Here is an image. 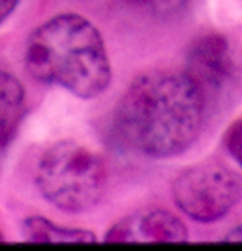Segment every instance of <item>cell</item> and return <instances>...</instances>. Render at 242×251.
I'll list each match as a JSON object with an SVG mask.
<instances>
[{"instance_id": "1", "label": "cell", "mask_w": 242, "mask_h": 251, "mask_svg": "<svg viewBox=\"0 0 242 251\" xmlns=\"http://www.w3.org/2000/svg\"><path fill=\"white\" fill-rule=\"evenodd\" d=\"M206 103L185 71L151 69L134 78L116 103L113 132L137 154L169 159L198 140Z\"/></svg>"}, {"instance_id": "2", "label": "cell", "mask_w": 242, "mask_h": 251, "mask_svg": "<svg viewBox=\"0 0 242 251\" xmlns=\"http://www.w3.org/2000/svg\"><path fill=\"white\" fill-rule=\"evenodd\" d=\"M24 60L32 78L82 100L101 96L112 82L104 38L79 13H59L37 26L26 40Z\"/></svg>"}, {"instance_id": "3", "label": "cell", "mask_w": 242, "mask_h": 251, "mask_svg": "<svg viewBox=\"0 0 242 251\" xmlns=\"http://www.w3.org/2000/svg\"><path fill=\"white\" fill-rule=\"evenodd\" d=\"M35 184L53 207L79 215L96 209L104 199L109 171L103 157L88 146L62 140L43 153Z\"/></svg>"}, {"instance_id": "4", "label": "cell", "mask_w": 242, "mask_h": 251, "mask_svg": "<svg viewBox=\"0 0 242 251\" xmlns=\"http://www.w3.org/2000/svg\"><path fill=\"white\" fill-rule=\"evenodd\" d=\"M176 206L195 222L223 219L242 200V179L225 163L207 159L185 168L172 184Z\"/></svg>"}, {"instance_id": "5", "label": "cell", "mask_w": 242, "mask_h": 251, "mask_svg": "<svg viewBox=\"0 0 242 251\" xmlns=\"http://www.w3.org/2000/svg\"><path fill=\"white\" fill-rule=\"evenodd\" d=\"M184 71L200 88L206 101L222 97L238 78L237 51L226 35L220 32L203 34L190 44Z\"/></svg>"}, {"instance_id": "6", "label": "cell", "mask_w": 242, "mask_h": 251, "mask_svg": "<svg viewBox=\"0 0 242 251\" xmlns=\"http://www.w3.org/2000/svg\"><path fill=\"white\" fill-rule=\"evenodd\" d=\"M107 243H185L188 229L185 224L163 209H145L129 215L104 235Z\"/></svg>"}, {"instance_id": "7", "label": "cell", "mask_w": 242, "mask_h": 251, "mask_svg": "<svg viewBox=\"0 0 242 251\" xmlns=\"http://www.w3.org/2000/svg\"><path fill=\"white\" fill-rule=\"evenodd\" d=\"M25 115V90L10 72L0 71V147L15 135Z\"/></svg>"}, {"instance_id": "8", "label": "cell", "mask_w": 242, "mask_h": 251, "mask_svg": "<svg viewBox=\"0 0 242 251\" xmlns=\"http://www.w3.org/2000/svg\"><path fill=\"white\" fill-rule=\"evenodd\" d=\"M22 235L28 243H96L97 237L87 229L54 224L43 216H29L22 224Z\"/></svg>"}, {"instance_id": "9", "label": "cell", "mask_w": 242, "mask_h": 251, "mask_svg": "<svg viewBox=\"0 0 242 251\" xmlns=\"http://www.w3.org/2000/svg\"><path fill=\"white\" fill-rule=\"evenodd\" d=\"M134 9L151 16H173L182 12L190 0H123Z\"/></svg>"}, {"instance_id": "10", "label": "cell", "mask_w": 242, "mask_h": 251, "mask_svg": "<svg viewBox=\"0 0 242 251\" xmlns=\"http://www.w3.org/2000/svg\"><path fill=\"white\" fill-rule=\"evenodd\" d=\"M223 141H225V147L228 153L242 168V119L234 121L228 126Z\"/></svg>"}, {"instance_id": "11", "label": "cell", "mask_w": 242, "mask_h": 251, "mask_svg": "<svg viewBox=\"0 0 242 251\" xmlns=\"http://www.w3.org/2000/svg\"><path fill=\"white\" fill-rule=\"evenodd\" d=\"M21 0H0V25L15 12Z\"/></svg>"}, {"instance_id": "12", "label": "cell", "mask_w": 242, "mask_h": 251, "mask_svg": "<svg viewBox=\"0 0 242 251\" xmlns=\"http://www.w3.org/2000/svg\"><path fill=\"white\" fill-rule=\"evenodd\" d=\"M225 241H231V243H242V225L232 229L229 234H226Z\"/></svg>"}, {"instance_id": "13", "label": "cell", "mask_w": 242, "mask_h": 251, "mask_svg": "<svg viewBox=\"0 0 242 251\" xmlns=\"http://www.w3.org/2000/svg\"><path fill=\"white\" fill-rule=\"evenodd\" d=\"M0 241H4V237H3V234H1V231H0Z\"/></svg>"}]
</instances>
